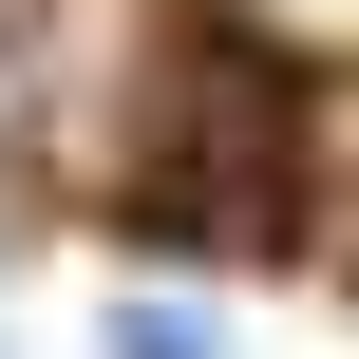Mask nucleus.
Here are the masks:
<instances>
[{
  "mask_svg": "<svg viewBox=\"0 0 359 359\" xmlns=\"http://www.w3.org/2000/svg\"><path fill=\"white\" fill-rule=\"evenodd\" d=\"M114 359H227V322H189V303H133V322H114Z\"/></svg>",
  "mask_w": 359,
  "mask_h": 359,
  "instance_id": "1",
  "label": "nucleus"
}]
</instances>
